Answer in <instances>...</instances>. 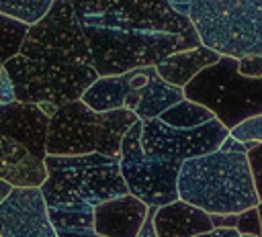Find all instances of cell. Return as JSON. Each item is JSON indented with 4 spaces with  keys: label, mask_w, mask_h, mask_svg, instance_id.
<instances>
[{
    "label": "cell",
    "mask_w": 262,
    "mask_h": 237,
    "mask_svg": "<svg viewBox=\"0 0 262 237\" xmlns=\"http://www.w3.org/2000/svg\"><path fill=\"white\" fill-rule=\"evenodd\" d=\"M237 215L225 212V215H211V225L213 229H235Z\"/></svg>",
    "instance_id": "484cf974"
},
{
    "label": "cell",
    "mask_w": 262,
    "mask_h": 237,
    "mask_svg": "<svg viewBox=\"0 0 262 237\" xmlns=\"http://www.w3.org/2000/svg\"><path fill=\"white\" fill-rule=\"evenodd\" d=\"M139 121L127 108L96 112L82 100H72L55 108L49 116L45 153L47 155H84L104 153L119 157L123 135Z\"/></svg>",
    "instance_id": "277c9868"
},
{
    "label": "cell",
    "mask_w": 262,
    "mask_h": 237,
    "mask_svg": "<svg viewBox=\"0 0 262 237\" xmlns=\"http://www.w3.org/2000/svg\"><path fill=\"white\" fill-rule=\"evenodd\" d=\"M256 210H258V217H260V229H262V202L256 204Z\"/></svg>",
    "instance_id": "1f68e13d"
},
{
    "label": "cell",
    "mask_w": 262,
    "mask_h": 237,
    "mask_svg": "<svg viewBox=\"0 0 262 237\" xmlns=\"http://www.w3.org/2000/svg\"><path fill=\"white\" fill-rule=\"evenodd\" d=\"M0 67H2V65H0Z\"/></svg>",
    "instance_id": "d590c367"
},
{
    "label": "cell",
    "mask_w": 262,
    "mask_h": 237,
    "mask_svg": "<svg viewBox=\"0 0 262 237\" xmlns=\"http://www.w3.org/2000/svg\"><path fill=\"white\" fill-rule=\"evenodd\" d=\"M237 72L246 78H262V55H244L237 59Z\"/></svg>",
    "instance_id": "cb8c5ba5"
},
{
    "label": "cell",
    "mask_w": 262,
    "mask_h": 237,
    "mask_svg": "<svg viewBox=\"0 0 262 237\" xmlns=\"http://www.w3.org/2000/svg\"><path fill=\"white\" fill-rule=\"evenodd\" d=\"M98 76L156 65L176 51L199 47L190 20L168 0H70Z\"/></svg>",
    "instance_id": "6da1fadb"
},
{
    "label": "cell",
    "mask_w": 262,
    "mask_h": 237,
    "mask_svg": "<svg viewBox=\"0 0 262 237\" xmlns=\"http://www.w3.org/2000/svg\"><path fill=\"white\" fill-rule=\"evenodd\" d=\"M49 223L57 237H96L94 206L86 202H66L47 206Z\"/></svg>",
    "instance_id": "e0dca14e"
},
{
    "label": "cell",
    "mask_w": 262,
    "mask_h": 237,
    "mask_svg": "<svg viewBox=\"0 0 262 237\" xmlns=\"http://www.w3.org/2000/svg\"><path fill=\"white\" fill-rule=\"evenodd\" d=\"M51 2L53 0H0V14L33 25L43 18Z\"/></svg>",
    "instance_id": "ffe728a7"
},
{
    "label": "cell",
    "mask_w": 262,
    "mask_h": 237,
    "mask_svg": "<svg viewBox=\"0 0 262 237\" xmlns=\"http://www.w3.org/2000/svg\"><path fill=\"white\" fill-rule=\"evenodd\" d=\"M258 237H262V235H258Z\"/></svg>",
    "instance_id": "836d02e7"
},
{
    "label": "cell",
    "mask_w": 262,
    "mask_h": 237,
    "mask_svg": "<svg viewBox=\"0 0 262 237\" xmlns=\"http://www.w3.org/2000/svg\"><path fill=\"white\" fill-rule=\"evenodd\" d=\"M43 163L47 178L39 190L47 206L66 202H86L96 206L129 192L119 170V157L115 155H45Z\"/></svg>",
    "instance_id": "5b68a950"
},
{
    "label": "cell",
    "mask_w": 262,
    "mask_h": 237,
    "mask_svg": "<svg viewBox=\"0 0 262 237\" xmlns=\"http://www.w3.org/2000/svg\"><path fill=\"white\" fill-rule=\"evenodd\" d=\"M2 69L18 102L61 106L80 100L98 74L70 0H53L43 18L29 25L18 53Z\"/></svg>",
    "instance_id": "7a4b0ae2"
},
{
    "label": "cell",
    "mask_w": 262,
    "mask_h": 237,
    "mask_svg": "<svg viewBox=\"0 0 262 237\" xmlns=\"http://www.w3.org/2000/svg\"><path fill=\"white\" fill-rule=\"evenodd\" d=\"M27 31H29L27 22L0 14V65L18 53Z\"/></svg>",
    "instance_id": "d6986e66"
},
{
    "label": "cell",
    "mask_w": 262,
    "mask_h": 237,
    "mask_svg": "<svg viewBox=\"0 0 262 237\" xmlns=\"http://www.w3.org/2000/svg\"><path fill=\"white\" fill-rule=\"evenodd\" d=\"M10 190H12V186H10L8 182L0 180V202H2V200H4L6 196H8V192H10Z\"/></svg>",
    "instance_id": "4dcf8cb0"
},
{
    "label": "cell",
    "mask_w": 262,
    "mask_h": 237,
    "mask_svg": "<svg viewBox=\"0 0 262 237\" xmlns=\"http://www.w3.org/2000/svg\"><path fill=\"white\" fill-rule=\"evenodd\" d=\"M188 2H190V0H168V4L172 6V10H176V12H178V14H182V16H186Z\"/></svg>",
    "instance_id": "f1b7e54d"
},
{
    "label": "cell",
    "mask_w": 262,
    "mask_h": 237,
    "mask_svg": "<svg viewBox=\"0 0 262 237\" xmlns=\"http://www.w3.org/2000/svg\"><path fill=\"white\" fill-rule=\"evenodd\" d=\"M246 157H248V163H250V172H252V180H254L258 200L262 202V143H256L250 151H246Z\"/></svg>",
    "instance_id": "603a6c76"
},
{
    "label": "cell",
    "mask_w": 262,
    "mask_h": 237,
    "mask_svg": "<svg viewBox=\"0 0 262 237\" xmlns=\"http://www.w3.org/2000/svg\"><path fill=\"white\" fill-rule=\"evenodd\" d=\"M186 18L219 55H262V0H190Z\"/></svg>",
    "instance_id": "8992f818"
},
{
    "label": "cell",
    "mask_w": 262,
    "mask_h": 237,
    "mask_svg": "<svg viewBox=\"0 0 262 237\" xmlns=\"http://www.w3.org/2000/svg\"><path fill=\"white\" fill-rule=\"evenodd\" d=\"M196 237H211V231L209 233H203V235H196Z\"/></svg>",
    "instance_id": "d6a6232c"
},
{
    "label": "cell",
    "mask_w": 262,
    "mask_h": 237,
    "mask_svg": "<svg viewBox=\"0 0 262 237\" xmlns=\"http://www.w3.org/2000/svg\"><path fill=\"white\" fill-rule=\"evenodd\" d=\"M252 147H254V145H250V143H242V141L233 139L231 135H227V137L221 141V145H219L221 151H237V153H246V151H250Z\"/></svg>",
    "instance_id": "83f0119b"
},
{
    "label": "cell",
    "mask_w": 262,
    "mask_h": 237,
    "mask_svg": "<svg viewBox=\"0 0 262 237\" xmlns=\"http://www.w3.org/2000/svg\"><path fill=\"white\" fill-rule=\"evenodd\" d=\"M141 121H135L129 131L123 135L119 149V170L123 182L135 198H139L147 206H162L178 198L176 192V163L151 157L143 153L139 143Z\"/></svg>",
    "instance_id": "9c48e42d"
},
{
    "label": "cell",
    "mask_w": 262,
    "mask_h": 237,
    "mask_svg": "<svg viewBox=\"0 0 262 237\" xmlns=\"http://www.w3.org/2000/svg\"><path fill=\"white\" fill-rule=\"evenodd\" d=\"M49 116L35 102L0 104V135L25 145L33 155L43 159Z\"/></svg>",
    "instance_id": "7c38bea8"
},
{
    "label": "cell",
    "mask_w": 262,
    "mask_h": 237,
    "mask_svg": "<svg viewBox=\"0 0 262 237\" xmlns=\"http://www.w3.org/2000/svg\"><path fill=\"white\" fill-rule=\"evenodd\" d=\"M186 100L196 102L229 131L248 116L262 112V78L252 80L237 72V59L221 55L215 63L201 69L186 86Z\"/></svg>",
    "instance_id": "52a82bcc"
},
{
    "label": "cell",
    "mask_w": 262,
    "mask_h": 237,
    "mask_svg": "<svg viewBox=\"0 0 262 237\" xmlns=\"http://www.w3.org/2000/svg\"><path fill=\"white\" fill-rule=\"evenodd\" d=\"M154 229L158 237H196L213 231L211 215L180 198L156 206Z\"/></svg>",
    "instance_id": "5bb4252c"
},
{
    "label": "cell",
    "mask_w": 262,
    "mask_h": 237,
    "mask_svg": "<svg viewBox=\"0 0 262 237\" xmlns=\"http://www.w3.org/2000/svg\"><path fill=\"white\" fill-rule=\"evenodd\" d=\"M156 118L162 121V123H166V125H170V127L190 129V127H199V125H203V123H207V121H211L215 116L205 106L182 98L176 104H172L170 108H166L162 114H158Z\"/></svg>",
    "instance_id": "ac0fdd59"
},
{
    "label": "cell",
    "mask_w": 262,
    "mask_h": 237,
    "mask_svg": "<svg viewBox=\"0 0 262 237\" xmlns=\"http://www.w3.org/2000/svg\"><path fill=\"white\" fill-rule=\"evenodd\" d=\"M145 215L147 204L127 192L94 206V233L98 237H135Z\"/></svg>",
    "instance_id": "4fadbf2b"
},
{
    "label": "cell",
    "mask_w": 262,
    "mask_h": 237,
    "mask_svg": "<svg viewBox=\"0 0 262 237\" xmlns=\"http://www.w3.org/2000/svg\"><path fill=\"white\" fill-rule=\"evenodd\" d=\"M47 178L43 159L33 155L25 145L0 135V180L16 186L39 188Z\"/></svg>",
    "instance_id": "9a60e30c"
},
{
    "label": "cell",
    "mask_w": 262,
    "mask_h": 237,
    "mask_svg": "<svg viewBox=\"0 0 262 237\" xmlns=\"http://www.w3.org/2000/svg\"><path fill=\"white\" fill-rule=\"evenodd\" d=\"M229 135L242 143H250V145L262 143V112L248 116L242 123H237L235 127H231Z\"/></svg>",
    "instance_id": "44dd1931"
},
{
    "label": "cell",
    "mask_w": 262,
    "mask_h": 237,
    "mask_svg": "<svg viewBox=\"0 0 262 237\" xmlns=\"http://www.w3.org/2000/svg\"><path fill=\"white\" fill-rule=\"evenodd\" d=\"M211 237H239V233L235 229H213Z\"/></svg>",
    "instance_id": "f546056e"
},
{
    "label": "cell",
    "mask_w": 262,
    "mask_h": 237,
    "mask_svg": "<svg viewBox=\"0 0 262 237\" xmlns=\"http://www.w3.org/2000/svg\"><path fill=\"white\" fill-rule=\"evenodd\" d=\"M221 55L215 53L209 47H192V49H184V51H176L170 53L168 57H164L162 61H158L154 67L158 72V76L162 80H166L172 86H186L201 69H205L207 65L215 63Z\"/></svg>",
    "instance_id": "2e32d148"
},
{
    "label": "cell",
    "mask_w": 262,
    "mask_h": 237,
    "mask_svg": "<svg viewBox=\"0 0 262 237\" xmlns=\"http://www.w3.org/2000/svg\"><path fill=\"white\" fill-rule=\"evenodd\" d=\"M154 212H156V206H147V215H145V219H143L135 237H158L156 229H154Z\"/></svg>",
    "instance_id": "4316f807"
},
{
    "label": "cell",
    "mask_w": 262,
    "mask_h": 237,
    "mask_svg": "<svg viewBox=\"0 0 262 237\" xmlns=\"http://www.w3.org/2000/svg\"><path fill=\"white\" fill-rule=\"evenodd\" d=\"M0 237H57L39 188L16 186L0 202Z\"/></svg>",
    "instance_id": "8fae6325"
},
{
    "label": "cell",
    "mask_w": 262,
    "mask_h": 237,
    "mask_svg": "<svg viewBox=\"0 0 262 237\" xmlns=\"http://www.w3.org/2000/svg\"><path fill=\"white\" fill-rule=\"evenodd\" d=\"M176 192L180 200L209 215H237L260 202L246 153L221 149L184 159L178 168Z\"/></svg>",
    "instance_id": "3957f363"
},
{
    "label": "cell",
    "mask_w": 262,
    "mask_h": 237,
    "mask_svg": "<svg viewBox=\"0 0 262 237\" xmlns=\"http://www.w3.org/2000/svg\"><path fill=\"white\" fill-rule=\"evenodd\" d=\"M227 135L229 131L217 118L190 129H178L158 118H147L141 121L139 143L143 153L180 165L184 159L217 151Z\"/></svg>",
    "instance_id": "30bf717a"
},
{
    "label": "cell",
    "mask_w": 262,
    "mask_h": 237,
    "mask_svg": "<svg viewBox=\"0 0 262 237\" xmlns=\"http://www.w3.org/2000/svg\"><path fill=\"white\" fill-rule=\"evenodd\" d=\"M235 231H237L239 235H252V237L262 235V229H260V217H258L256 206H252V208H246V210L237 212Z\"/></svg>",
    "instance_id": "7402d4cb"
},
{
    "label": "cell",
    "mask_w": 262,
    "mask_h": 237,
    "mask_svg": "<svg viewBox=\"0 0 262 237\" xmlns=\"http://www.w3.org/2000/svg\"><path fill=\"white\" fill-rule=\"evenodd\" d=\"M14 86L8 78V74L0 67V104H8V102H14Z\"/></svg>",
    "instance_id": "d4e9b609"
},
{
    "label": "cell",
    "mask_w": 262,
    "mask_h": 237,
    "mask_svg": "<svg viewBox=\"0 0 262 237\" xmlns=\"http://www.w3.org/2000/svg\"><path fill=\"white\" fill-rule=\"evenodd\" d=\"M182 98V88L162 80L154 65L133 67L119 76H98L80 96L96 112L127 108L139 121L156 118Z\"/></svg>",
    "instance_id": "ba28073f"
},
{
    "label": "cell",
    "mask_w": 262,
    "mask_h": 237,
    "mask_svg": "<svg viewBox=\"0 0 262 237\" xmlns=\"http://www.w3.org/2000/svg\"><path fill=\"white\" fill-rule=\"evenodd\" d=\"M96 237H98V235H96Z\"/></svg>",
    "instance_id": "e575fe53"
}]
</instances>
